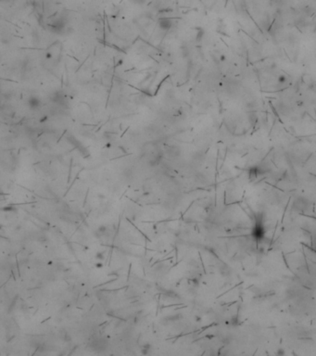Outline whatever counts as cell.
Here are the masks:
<instances>
[{
    "mask_svg": "<svg viewBox=\"0 0 316 356\" xmlns=\"http://www.w3.org/2000/svg\"><path fill=\"white\" fill-rule=\"evenodd\" d=\"M265 234L266 230L263 222V216L258 214L256 216L254 226L251 230V236L256 242H260L263 239H265Z\"/></svg>",
    "mask_w": 316,
    "mask_h": 356,
    "instance_id": "6da1fadb",
    "label": "cell"
},
{
    "mask_svg": "<svg viewBox=\"0 0 316 356\" xmlns=\"http://www.w3.org/2000/svg\"><path fill=\"white\" fill-rule=\"evenodd\" d=\"M159 25H160V28L161 30L167 31V30H169L172 27V21L170 19H168V18H162V19L160 20Z\"/></svg>",
    "mask_w": 316,
    "mask_h": 356,
    "instance_id": "7a4b0ae2",
    "label": "cell"
}]
</instances>
